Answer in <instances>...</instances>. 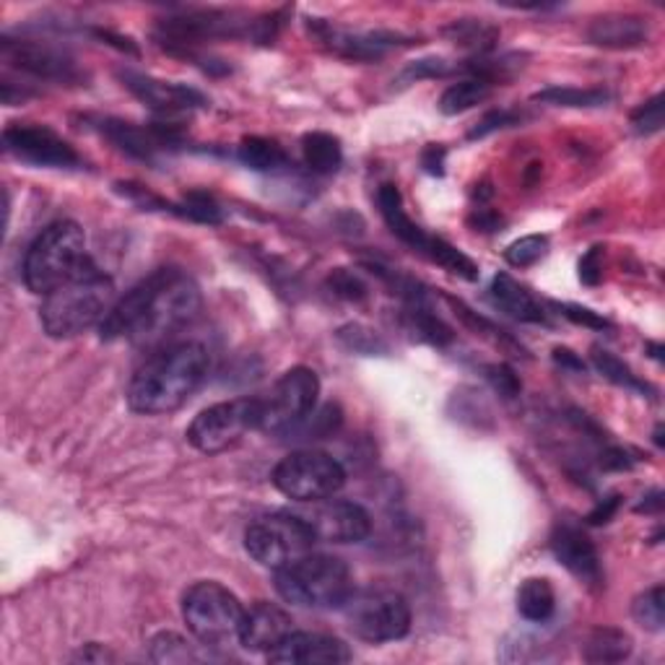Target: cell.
<instances>
[{
	"label": "cell",
	"mask_w": 665,
	"mask_h": 665,
	"mask_svg": "<svg viewBox=\"0 0 665 665\" xmlns=\"http://www.w3.org/2000/svg\"><path fill=\"white\" fill-rule=\"evenodd\" d=\"M486 377L492 379V385L497 388L501 396L507 398H515L520 392V379L515 377V372L510 370V366L505 364H492L486 370Z\"/></svg>",
	"instance_id": "obj_40"
},
{
	"label": "cell",
	"mask_w": 665,
	"mask_h": 665,
	"mask_svg": "<svg viewBox=\"0 0 665 665\" xmlns=\"http://www.w3.org/2000/svg\"><path fill=\"white\" fill-rule=\"evenodd\" d=\"M593 364H595V370H598L603 377L610 379V383L621 385V388H627V390H640V392L650 390L648 385H644L642 379L637 377L634 372L629 370V366L624 364L619 356H614V354H610V351H601V349H595V354H593Z\"/></svg>",
	"instance_id": "obj_30"
},
{
	"label": "cell",
	"mask_w": 665,
	"mask_h": 665,
	"mask_svg": "<svg viewBox=\"0 0 665 665\" xmlns=\"http://www.w3.org/2000/svg\"><path fill=\"white\" fill-rule=\"evenodd\" d=\"M535 101L554 107H603L610 99L603 89H577V86H552V89L539 92Z\"/></svg>",
	"instance_id": "obj_28"
},
{
	"label": "cell",
	"mask_w": 665,
	"mask_h": 665,
	"mask_svg": "<svg viewBox=\"0 0 665 665\" xmlns=\"http://www.w3.org/2000/svg\"><path fill=\"white\" fill-rule=\"evenodd\" d=\"M554 359H556V362H559L561 366H569V370H577V372L585 370V364H582V359H580V356H575L572 351H567V349H556V351H554Z\"/></svg>",
	"instance_id": "obj_45"
},
{
	"label": "cell",
	"mask_w": 665,
	"mask_h": 665,
	"mask_svg": "<svg viewBox=\"0 0 665 665\" xmlns=\"http://www.w3.org/2000/svg\"><path fill=\"white\" fill-rule=\"evenodd\" d=\"M94 268L86 253L84 229L76 221H56L34 237L24 257V283L32 294L47 297Z\"/></svg>",
	"instance_id": "obj_4"
},
{
	"label": "cell",
	"mask_w": 665,
	"mask_h": 665,
	"mask_svg": "<svg viewBox=\"0 0 665 665\" xmlns=\"http://www.w3.org/2000/svg\"><path fill=\"white\" fill-rule=\"evenodd\" d=\"M118 302L110 276L94 266L45 297L39 321L50 338H73L99 328Z\"/></svg>",
	"instance_id": "obj_3"
},
{
	"label": "cell",
	"mask_w": 665,
	"mask_h": 665,
	"mask_svg": "<svg viewBox=\"0 0 665 665\" xmlns=\"http://www.w3.org/2000/svg\"><path fill=\"white\" fill-rule=\"evenodd\" d=\"M488 291H492L494 304L505 310L507 315H512L515 321L535 323V325L548 323L546 310L541 307V302L535 300V297L525 287H520L512 276H507V274L494 276L492 289Z\"/></svg>",
	"instance_id": "obj_21"
},
{
	"label": "cell",
	"mask_w": 665,
	"mask_h": 665,
	"mask_svg": "<svg viewBox=\"0 0 665 665\" xmlns=\"http://www.w3.org/2000/svg\"><path fill=\"white\" fill-rule=\"evenodd\" d=\"M276 590L291 606L341 608L354 593V577L343 559L330 554H304L276 569Z\"/></svg>",
	"instance_id": "obj_5"
},
{
	"label": "cell",
	"mask_w": 665,
	"mask_h": 665,
	"mask_svg": "<svg viewBox=\"0 0 665 665\" xmlns=\"http://www.w3.org/2000/svg\"><path fill=\"white\" fill-rule=\"evenodd\" d=\"M310 510L302 512L317 541L325 544H362L372 531V518L362 505L349 499L310 501Z\"/></svg>",
	"instance_id": "obj_13"
},
{
	"label": "cell",
	"mask_w": 665,
	"mask_h": 665,
	"mask_svg": "<svg viewBox=\"0 0 665 665\" xmlns=\"http://www.w3.org/2000/svg\"><path fill=\"white\" fill-rule=\"evenodd\" d=\"M346 484V471L336 458L323 450H297L289 452L274 468V486L283 497L302 501H321L336 497Z\"/></svg>",
	"instance_id": "obj_9"
},
{
	"label": "cell",
	"mask_w": 665,
	"mask_h": 665,
	"mask_svg": "<svg viewBox=\"0 0 665 665\" xmlns=\"http://www.w3.org/2000/svg\"><path fill=\"white\" fill-rule=\"evenodd\" d=\"M341 610L351 634L362 642L385 644L403 640L411 632V606L396 590H354L346 598Z\"/></svg>",
	"instance_id": "obj_7"
},
{
	"label": "cell",
	"mask_w": 665,
	"mask_h": 665,
	"mask_svg": "<svg viewBox=\"0 0 665 665\" xmlns=\"http://www.w3.org/2000/svg\"><path fill=\"white\" fill-rule=\"evenodd\" d=\"M515 122H518V114H515V112L494 110V112H488L486 118L481 120L476 128H473V131H471V135H468V138H471V141L484 138V135L494 133V131H501V128H510V125H515Z\"/></svg>",
	"instance_id": "obj_41"
},
{
	"label": "cell",
	"mask_w": 665,
	"mask_h": 665,
	"mask_svg": "<svg viewBox=\"0 0 665 665\" xmlns=\"http://www.w3.org/2000/svg\"><path fill=\"white\" fill-rule=\"evenodd\" d=\"M270 663H291V665H336L349 663L351 650L349 644L338 637L317 634V632H291L287 640L268 653Z\"/></svg>",
	"instance_id": "obj_18"
},
{
	"label": "cell",
	"mask_w": 665,
	"mask_h": 665,
	"mask_svg": "<svg viewBox=\"0 0 665 665\" xmlns=\"http://www.w3.org/2000/svg\"><path fill=\"white\" fill-rule=\"evenodd\" d=\"M492 97V81L486 78H463L458 84H450L445 89L443 97H439V112L443 114H460L473 110V107L481 105Z\"/></svg>",
	"instance_id": "obj_25"
},
{
	"label": "cell",
	"mask_w": 665,
	"mask_h": 665,
	"mask_svg": "<svg viewBox=\"0 0 665 665\" xmlns=\"http://www.w3.org/2000/svg\"><path fill=\"white\" fill-rule=\"evenodd\" d=\"M240 161L244 167L255 169V172H276V169L289 165V156L283 152L276 141L268 138H244L240 144Z\"/></svg>",
	"instance_id": "obj_27"
},
{
	"label": "cell",
	"mask_w": 665,
	"mask_h": 665,
	"mask_svg": "<svg viewBox=\"0 0 665 665\" xmlns=\"http://www.w3.org/2000/svg\"><path fill=\"white\" fill-rule=\"evenodd\" d=\"M548 253V237L546 234H528L522 240H515L510 247L505 250V261L515 268L535 266L541 257Z\"/></svg>",
	"instance_id": "obj_33"
},
{
	"label": "cell",
	"mask_w": 665,
	"mask_h": 665,
	"mask_svg": "<svg viewBox=\"0 0 665 665\" xmlns=\"http://www.w3.org/2000/svg\"><path fill=\"white\" fill-rule=\"evenodd\" d=\"M294 632V619L276 603L257 601L244 608V619L240 629V644L253 653H270Z\"/></svg>",
	"instance_id": "obj_17"
},
{
	"label": "cell",
	"mask_w": 665,
	"mask_h": 665,
	"mask_svg": "<svg viewBox=\"0 0 665 665\" xmlns=\"http://www.w3.org/2000/svg\"><path fill=\"white\" fill-rule=\"evenodd\" d=\"M94 650H97V644H89L86 650H81L76 661H112V655L107 653V650H99V653H94Z\"/></svg>",
	"instance_id": "obj_46"
},
{
	"label": "cell",
	"mask_w": 665,
	"mask_h": 665,
	"mask_svg": "<svg viewBox=\"0 0 665 665\" xmlns=\"http://www.w3.org/2000/svg\"><path fill=\"white\" fill-rule=\"evenodd\" d=\"M328 287L336 297H341V300L349 302H362L366 300V294H370V289H366V283L359 278V274L354 270H346V268H336L328 276Z\"/></svg>",
	"instance_id": "obj_36"
},
{
	"label": "cell",
	"mask_w": 665,
	"mask_h": 665,
	"mask_svg": "<svg viewBox=\"0 0 665 665\" xmlns=\"http://www.w3.org/2000/svg\"><path fill=\"white\" fill-rule=\"evenodd\" d=\"M518 610L525 621L544 624L556 610L554 585L546 577H528L518 588Z\"/></svg>",
	"instance_id": "obj_23"
},
{
	"label": "cell",
	"mask_w": 665,
	"mask_h": 665,
	"mask_svg": "<svg viewBox=\"0 0 665 665\" xmlns=\"http://www.w3.org/2000/svg\"><path fill=\"white\" fill-rule=\"evenodd\" d=\"M302 156H304V165H307L310 172L332 174L341 169L343 148H341V141H338L336 135L315 131V133H307L302 138Z\"/></svg>",
	"instance_id": "obj_24"
},
{
	"label": "cell",
	"mask_w": 665,
	"mask_h": 665,
	"mask_svg": "<svg viewBox=\"0 0 665 665\" xmlns=\"http://www.w3.org/2000/svg\"><path fill=\"white\" fill-rule=\"evenodd\" d=\"M559 307L561 315L567 317V321H572L577 325H585V328H595V330H603L608 328V321L606 317H601L598 312L588 310V307H580V304H556Z\"/></svg>",
	"instance_id": "obj_39"
},
{
	"label": "cell",
	"mask_w": 665,
	"mask_h": 665,
	"mask_svg": "<svg viewBox=\"0 0 665 665\" xmlns=\"http://www.w3.org/2000/svg\"><path fill=\"white\" fill-rule=\"evenodd\" d=\"M588 39L598 47H614V50L640 47L648 43V24L637 16H603L590 24Z\"/></svg>",
	"instance_id": "obj_22"
},
{
	"label": "cell",
	"mask_w": 665,
	"mask_h": 665,
	"mask_svg": "<svg viewBox=\"0 0 665 665\" xmlns=\"http://www.w3.org/2000/svg\"><path fill=\"white\" fill-rule=\"evenodd\" d=\"M3 146L16 159L29 161V165L37 167L71 169L81 165L76 148L60 138L56 131L43 125H22V122L9 125L3 131Z\"/></svg>",
	"instance_id": "obj_14"
},
{
	"label": "cell",
	"mask_w": 665,
	"mask_h": 665,
	"mask_svg": "<svg viewBox=\"0 0 665 665\" xmlns=\"http://www.w3.org/2000/svg\"><path fill=\"white\" fill-rule=\"evenodd\" d=\"M182 619L201 644L227 648L240 642L244 606L221 582L201 580L182 598Z\"/></svg>",
	"instance_id": "obj_6"
},
{
	"label": "cell",
	"mask_w": 665,
	"mask_h": 665,
	"mask_svg": "<svg viewBox=\"0 0 665 665\" xmlns=\"http://www.w3.org/2000/svg\"><path fill=\"white\" fill-rule=\"evenodd\" d=\"M321 379L310 366H294L261 398V432L289 434L315 411Z\"/></svg>",
	"instance_id": "obj_11"
},
{
	"label": "cell",
	"mask_w": 665,
	"mask_h": 665,
	"mask_svg": "<svg viewBox=\"0 0 665 665\" xmlns=\"http://www.w3.org/2000/svg\"><path fill=\"white\" fill-rule=\"evenodd\" d=\"M552 552L561 567L569 569L585 585H601L603 567L598 548L572 522H559L552 533Z\"/></svg>",
	"instance_id": "obj_16"
},
{
	"label": "cell",
	"mask_w": 665,
	"mask_h": 665,
	"mask_svg": "<svg viewBox=\"0 0 665 665\" xmlns=\"http://www.w3.org/2000/svg\"><path fill=\"white\" fill-rule=\"evenodd\" d=\"M152 661L156 663H190L198 661L185 637L174 632H161L152 640Z\"/></svg>",
	"instance_id": "obj_32"
},
{
	"label": "cell",
	"mask_w": 665,
	"mask_h": 665,
	"mask_svg": "<svg viewBox=\"0 0 665 665\" xmlns=\"http://www.w3.org/2000/svg\"><path fill=\"white\" fill-rule=\"evenodd\" d=\"M452 71H458V65H450L445 58H424L411 63L403 71V81H422V78H445Z\"/></svg>",
	"instance_id": "obj_38"
},
{
	"label": "cell",
	"mask_w": 665,
	"mask_h": 665,
	"mask_svg": "<svg viewBox=\"0 0 665 665\" xmlns=\"http://www.w3.org/2000/svg\"><path fill=\"white\" fill-rule=\"evenodd\" d=\"M422 165L430 174H443V165H445V148L443 146H426L422 154Z\"/></svg>",
	"instance_id": "obj_44"
},
{
	"label": "cell",
	"mask_w": 665,
	"mask_h": 665,
	"mask_svg": "<svg viewBox=\"0 0 665 665\" xmlns=\"http://www.w3.org/2000/svg\"><path fill=\"white\" fill-rule=\"evenodd\" d=\"M211 372V354L198 341H172L156 349L135 370L128 385V406L144 416H161L178 411L206 383Z\"/></svg>",
	"instance_id": "obj_2"
},
{
	"label": "cell",
	"mask_w": 665,
	"mask_h": 665,
	"mask_svg": "<svg viewBox=\"0 0 665 665\" xmlns=\"http://www.w3.org/2000/svg\"><path fill=\"white\" fill-rule=\"evenodd\" d=\"M377 206H379V214H383L385 223L390 227V232L396 234L400 242L409 244L413 253L430 255L434 237L426 234L419 223L411 221V216L406 214L403 198H400L396 185H383L377 190Z\"/></svg>",
	"instance_id": "obj_20"
},
{
	"label": "cell",
	"mask_w": 665,
	"mask_h": 665,
	"mask_svg": "<svg viewBox=\"0 0 665 665\" xmlns=\"http://www.w3.org/2000/svg\"><path fill=\"white\" fill-rule=\"evenodd\" d=\"M317 544L315 533L300 512H270L253 520L244 531V548L257 565L281 569L310 554Z\"/></svg>",
	"instance_id": "obj_8"
},
{
	"label": "cell",
	"mask_w": 665,
	"mask_h": 665,
	"mask_svg": "<svg viewBox=\"0 0 665 665\" xmlns=\"http://www.w3.org/2000/svg\"><path fill=\"white\" fill-rule=\"evenodd\" d=\"M315 37L336 56L349 60H379L400 43L398 34L392 32H343L330 24H315Z\"/></svg>",
	"instance_id": "obj_19"
},
{
	"label": "cell",
	"mask_w": 665,
	"mask_h": 665,
	"mask_svg": "<svg viewBox=\"0 0 665 665\" xmlns=\"http://www.w3.org/2000/svg\"><path fill=\"white\" fill-rule=\"evenodd\" d=\"M632 614L644 629H650V632H661L663 624H665L663 585H653L650 590H644L640 598L634 601Z\"/></svg>",
	"instance_id": "obj_31"
},
{
	"label": "cell",
	"mask_w": 665,
	"mask_h": 665,
	"mask_svg": "<svg viewBox=\"0 0 665 665\" xmlns=\"http://www.w3.org/2000/svg\"><path fill=\"white\" fill-rule=\"evenodd\" d=\"M122 86H125L128 92L135 94L144 105L152 107L154 112L167 114V118H172V114L180 112H190L195 110V107L206 105V97H203L201 92L190 89L185 84H172V81H159L152 76H144V73H133V71H122L120 73Z\"/></svg>",
	"instance_id": "obj_15"
},
{
	"label": "cell",
	"mask_w": 665,
	"mask_h": 665,
	"mask_svg": "<svg viewBox=\"0 0 665 665\" xmlns=\"http://www.w3.org/2000/svg\"><path fill=\"white\" fill-rule=\"evenodd\" d=\"M178 214L185 216V219H193L198 223H221V208L219 203H216L211 195L206 193H190L185 201H182V206H178Z\"/></svg>",
	"instance_id": "obj_35"
},
{
	"label": "cell",
	"mask_w": 665,
	"mask_h": 665,
	"mask_svg": "<svg viewBox=\"0 0 665 665\" xmlns=\"http://www.w3.org/2000/svg\"><path fill=\"white\" fill-rule=\"evenodd\" d=\"M261 430V398H234L208 406L188 426V439L201 452H223L244 434Z\"/></svg>",
	"instance_id": "obj_10"
},
{
	"label": "cell",
	"mask_w": 665,
	"mask_h": 665,
	"mask_svg": "<svg viewBox=\"0 0 665 665\" xmlns=\"http://www.w3.org/2000/svg\"><path fill=\"white\" fill-rule=\"evenodd\" d=\"M603 263H601V247H590L585 257L580 261V281L588 283V287H595L601 281L603 274Z\"/></svg>",
	"instance_id": "obj_42"
},
{
	"label": "cell",
	"mask_w": 665,
	"mask_h": 665,
	"mask_svg": "<svg viewBox=\"0 0 665 665\" xmlns=\"http://www.w3.org/2000/svg\"><path fill=\"white\" fill-rule=\"evenodd\" d=\"M3 63L13 71H22L26 76L39 81H58V84H73L81 78L76 60L68 56L60 47L47 43H34V39H3L0 45Z\"/></svg>",
	"instance_id": "obj_12"
},
{
	"label": "cell",
	"mask_w": 665,
	"mask_h": 665,
	"mask_svg": "<svg viewBox=\"0 0 665 665\" xmlns=\"http://www.w3.org/2000/svg\"><path fill=\"white\" fill-rule=\"evenodd\" d=\"M203 297L198 283L180 268H159L120 297L99 325L101 341H125L135 349L156 351L172 343L198 317Z\"/></svg>",
	"instance_id": "obj_1"
},
{
	"label": "cell",
	"mask_w": 665,
	"mask_h": 665,
	"mask_svg": "<svg viewBox=\"0 0 665 665\" xmlns=\"http://www.w3.org/2000/svg\"><path fill=\"white\" fill-rule=\"evenodd\" d=\"M632 125L640 135H653L663 128V94H655L632 112Z\"/></svg>",
	"instance_id": "obj_37"
},
{
	"label": "cell",
	"mask_w": 665,
	"mask_h": 665,
	"mask_svg": "<svg viewBox=\"0 0 665 665\" xmlns=\"http://www.w3.org/2000/svg\"><path fill=\"white\" fill-rule=\"evenodd\" d=\"M616 510H619V497H616V494H610V497H606L603 501H598V505H595V510L588 515V522H590V525H606V522L616 515Z\"/></svg>",
	"instance_id": "obj_43"
},
{
	"label": "cell",
	"mask_w": 665,
	"mask_h": 665,
	"mask_svg": "<svg viewBox=\"0 0 665 665\" xmlns=\"http://www.w3.org/2000/svg\"><path fill=\"white\" fill-rule=\"evenodd\" d=\"M629 653H632V640L621 629H595L582 648V657L588 663H619L627 661Z\"/></svg>",
	"instance_id": "obj_26"
},
{
	"label": "cell",
	"mask_w": 665,
	"mask_h": 665,
	"mask_svg": "<svg viewBox=\"0 0 665 665\" xmlns=\"http://www.w3.org/2000/svg\"><path fill=\"white\" fill-rule=\"evenodd\" d=\"M447 34H450L455 45L476 47V50H486L497 39V29H492L484 22H455Z\"/></svg>",
	"instance_id": "obj_34"
},
{
	"label": "cell",
	"mask_w": 665,
	"mask_h": 665,
	"mask_svg": "<svg viewBox=\"0 0 665 665\" xmlns=\"http://www.w3.org/2000/svg\"><path fill=\"white\" fill-rule=\"evenodd\" d=\"M336 338H338V343L346 346L349 351H354V354H364V356L388 354V343H385L375 330L364 328V325H356V323L343 325V328L336 332Z\"/></svg>",
	"instance_id": "obj_29"
}]
</instances>
